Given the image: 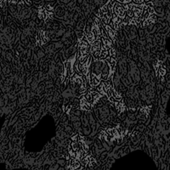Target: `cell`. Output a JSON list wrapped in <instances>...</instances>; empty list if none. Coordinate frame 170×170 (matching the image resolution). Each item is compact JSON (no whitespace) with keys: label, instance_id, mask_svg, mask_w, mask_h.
Returning a JSON list of instances; mask_svg holds the SVG:
<instances>
[{"label":"cell","instance_id":"obj_1","mask_svg":"<svg viewBox=\"0 0 170 170\" xmlns=\"http://www.w3.org/2000/svg\"><path fill=\"white\" fill-rule=\"evenodd\" d=\"M90 48H91V44L84 37V39L81 40V42L78 44V55L90 54Z\"/></svg>","mask_w":170,"mask_h":170},{"label":"cell","instance_id":"obj_2","mask_svg":"<svg viewBox=\"0 0 170 170\" xmlns=\"http://www.w3.org/2000/svg\"><path fill=\"white\" fill-rule=\"evenodd\" d=\"M112 74H113V71H112V68L109 66V64L105 61L104 66H103L101 72V81H106L108 79H112Z\"/></svg>","mask_w":170,"mask_h":170},{"label":"cell","instance_id":"obj_3","mask_svg":"<svg viewBox=\"0 0 170 170\" xmlns=\"http://www.w3.org/2000/svg\"><path fill=\"white\" fill-rule=\"evenodd\" d=\"M129 8H130L133 10L134 13V17H141L142 14L144 12V10L146 8V4L145 3H141V4H137L135 3H130L128 4Z\"/></svg>","mask_w":170,"mask_h":170},{"label":"cell","instance_id":"obj_4","mask_svg":"<svg viewBox=\"0 0 170 170\" xmlns=\"http://www.w3.org/2000/svg\"><path fill=\"white\" fill-rule=\"evenodd\" d=\"M113 14L120 17L121 19H124L127 16V10H126L125 5L117 2L113 8Z\"/></svg>","mask_w":170,"mask_h":170},{"label":"cell","instance_id":"obj_5","mask_svg":"<svg viewBox=\"0 0 170 170\" xmlns=\"http://www.w3.org/2000/svg\"><path fill=\"white\" fill-rule=\"evenodd\" d=\"M101 26L105 28V30L107 37L109 39H111L112 42H114L115 39H116V37H117V32H116V30L113 29L110 25H105V24H102L101 23Z\"/></svg>","mask_w":170,"mask_h":170},{"label":"cell","instance_id":"obj_6","mask_svg":"<svg viewBox=\"0 0 170 170\" xmlns=\"http://www.w3.org/2000/svg\"><path fill=\"white\" fill-rule=\"evenodd\" d=\"M121 23H122V19H121L120 17L118 16H116L115 14L112 13V21H111V23H110V26H111L113 29H115V30L117 31V30H118L119 29Z\"/></svg>","mask_w":170,"mask_h":170},{"label":"cell","instance_id":"obj_7","mask_svg":"<svg viewBox=\"0 0 170 170\" xmlns=\"http://www.w3.org/2000/svg\"><path fill=\"white\" fill-rule=\"evenodd\" d=\"M91 103L88 101L84 98V96H82L79 100V106L82 110H86V111H89L91 109Z\"/></svg>","mask_w":170,"mask_h":170},{"label":"cell","instance_id":"obj_8","mask_svg":"<svg viewBox=\"0 0 170 170\" xmlns=\"http://www.w3.org/2000/svg\"><path fill=\"white\" fill-rule=\"evenodd\" d=\"M156 19H157L156 18V14H152V15L150 16V17L147 20H142V26L145 27H147V26H149L151 24H154V23H156Z\"/></svg>","mask_w":170,"mask_h":170},{"label":"cell","instance_id":"obj_9","mask_svg":"<svg viewBox=\"0 0 170 170\" xmlns=\"http://www.w3.org/2000/svg\"><path fill=\"white\" fill-rule=\"evenodd\" d=\"M101 39L103 46H104L105 49L110 50L111 48H112V41L111 39H109V38L106 37H103V36L101 37Z\"/></svg>","mask_w":170,"mask_h":170},{"label":"cell","instance_id":"obj_10","mask_svg":"<svg viewBox=\"0 0 170 170\" xmlns=\"http://www.w3.org/2000/svg\"><path fill=\"white\" fill-rule=\"evenodd\" d=\"M48 37H46V34L44 31H41L37 35V41L39 42V44H44L48 42Z\"/></svg>","mask_w":170,"mask_h":170},{"label":"cell","instance_id":"obj_11","mask_svg":"<svg viewBox=\"0 0 170 170\" xmlns=\"http://www.w3.org/2000/svg\"><path fill=\"white\" fill-rule=\"evenodd\" d=\"M108 64L109 66L112 68V71H115V68H116V66H117V61H116V58H113V57H111V56H108L105 60Z\"/></svg>","mask_w":170,"mask_h":170},{"label":"cell","instance_id":"obj_12","mask_svg":"<svg viewBox=\"0 0 170 170\" xmlns=\"http://www.w3.org/2000/svg\"><path fill=\"white\" fill-rule=\"evenodd\" d=\"M69 165H70V168H71V169L77 170L78 169L80 168V165H81V164H80V163H79L78 160H76V159H71V160L70 161Z\"/></svg>","mask_w":170,"mask_h":170},{"label":"cell","instance_id":"obj_13","mask_svg":"<svg viewBox=\"0 0 170 170\" xmlns=\"http://www.w3.org/2000/svg\"><path fill=\"white\" fill-rule=\"evenodd\" d=\"M111 21H112V14H111V13H108V14L104 15V16H103V18L101 19L102 24L110 25Z\"/></svg>","mask_w":170,"mask_h":170},{"label":"cell","instance_id":"obj_14","mask_svg":"<svg viewBox=\"0 0 170 170\" xmlns=\"http://www.w3.org/2000/svg\"><path fill=\"white\" fill-rule=\"evenodd\" d=\"M109 56V50L105 49L104 46L102 47L101 51V55H100V61H105L107 57Z\"/></svg>","mask_w":170,"mask_h":170},{"label":"cell","instance_id":"obj_15","mask_svg":"<svg viewBox=\"0 0 170 170\" xmlns=\"http://www.w3.org/2000/svg\"><path fill=\"white\" fill-rule=\"evenodd\" d=\"M116 3H117L116 0H109L107 2V3H106V6H107V8H108V10H109L111 14L113 13V8H114V5H115Z\"/></svg>","mask_w":170,"mask_h":170},{"label":"cell","instance_id":"obj_16","mask_svg":"<svg viewBox=\"0 0 170 170\" xmlns=\"http://www.w3.org/2000/svg\"><path fill=\"white\" fill-rule=\"evenodd\" d=\"M84 96L85 99H86L89 102V103H91V104H94V103H95L92 93H90V92H88V93H86L85 95H84Z\"/></svg>","mask_w":170,"mask_h":170},{"label":"cell","instance_id":"obj_17","mask_svg":"<svg viewBox=\"0 0 170 170\" xmlns=\"http://www.w3.org/2000/svg\"><path fill=\"white\" fill-rule=\"evenodd\" d=\"M112 96H113L118 101L122 102V96H121V95H120L119 93H118L115 89L112 90Z\"/></svg>","mask_w":170,"mask_h":170},{"label":"cell","instance_id":"obj_18","mask_svg":"<svg viewBox=\"0 0 170 170\" xmlns=\"http://www.w3.org/2000/svg\"><path fill=\"white\" fill-rule=\"evenodd\" d=\"M166 74V69L164 67H160L159 71H158V75H160V77H163Z\"/></svg>","mask_w":170,"mask_h":170},{"label":"cell","instance_id":"obj_19","mask_svg":"<svg viewBox=\"0 0 170 170\" xmlns=\"http://www.w3.org/2000/svg\"><path fill=\"white\" fill-rule=\"evenodd\" d=\"M101 10L102 12L104 13V15H105V14H108V13H110V11H109V10H108V8H107L106 4H105L104 6H102L101 8Z\"/></svg>","mask_w":170,"mask_h":170},{"label":"cell","instance_id":"obj_20","mask_svg":"<svg viewBox=\"0 0 170 170\" xmlns=\"http://www.w3.org/2000/svg\"><path fill=\"white\" fill-rule=\"evenodd\" d=\"M108 50H109V56L113 57V58H116V50L113 48H111Z\"/></svg>","mask_w":170,"mask_h":170},{"label":"cell","instance_id":"obj_21","mask_svg":"<svg viewBox=\"0 0 170 170\" xmlns=\"http://www.w3.org/2000/svg\"><path fill=\"white\" fill-rule=\"evenodd\" d=\"M79 137H80V135L78 134H75V135L71 136V140L75 141V142H78V141H79Z\"/></svg>","mask_w":170,"mask_h":170},{"label":"cell","instance_id":"obj_22","mask_svg":"<svg viewBox=\"0 0 170 170\" xmlns=\"http://www.w3.org/2000/svg\"><path fill=\"white\" fill-rule=\"evenodd\" d=\"M116 1L122 4H129L132 2V0H116Z\"/></svg>","mask_w":170,"mask_h":170},{"label":"cell","instance_id":"obj_23","mask_svg":"<svg viewBox=\"0 0 170 170\" xmlns=\"http://www.w3.org/2000/svg\"><path fill=\"white\" fill-rule=\"evenodd\" d=\"M135 3H137V4H141V3H145V0H132Z\"/></svg>","mask_w":170,"mask_h":170},{"label":"cell","instance_id":"obj_24","mask_svg":"<svg viewBox=\"0 0 170 170\" xmlns=\"http://www.w3.org/2000/svg\"><path fill=\"white\" fill-rule=\"evenodd\" d=\"M27 4H28V5H32V2H31V0H23Z\"/></svg>","mask_w":170,"mask_h":170},{"label":"cell","instance_id":"obj_25","mask_svg":"<svg viewBox=\"0 0 170 170\" xmlns=\"http://www.w3.org/2000/svg\"><path fill=\"white\" fill-rule=\"evenodd\" d=\"M20 0H10V2H13V3H17V2H19Z\"/></svg>","mask_w":170,"mask_h":170},{"label":"cell","instance_id":"obj_26","mask_svg":"<svg viewBox=\"0 0 170 170\" xmlns=\"http://www.w3.org/2000/svg\"><path fill=\"white\" fill-rule=\"evenodd\" d=\"M150 0H145V2H149Z\"/></svg>","mask_w":170,"mask_h":170}]
</instances>
